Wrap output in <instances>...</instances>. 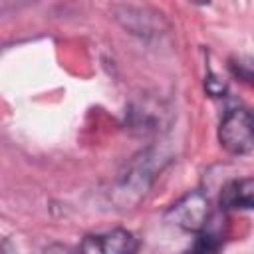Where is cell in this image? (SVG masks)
I'll return each instance as SVG.
<instances>
[{"mask_svg":"<svg viewBox=\"0 0 254 254\" xmlns=\"http://www.w3.org/2000/svg\"><path fill=\"white\" fill-rule=\"evenodd\" d=\"M222 246V236L210 230H200L194 242L183 252V254H218Z\"/></svg>","mask_w":254,"mask_h":254,"instance_id":"obj_7","label":"cell"},{"mask_svg":"<svg viewBox=\"0 0 254 254\" xmlns=\"http://www.w3.org/2000/svg\"><path fill=\"white\" fill-rule=\"evenodd\" d=\"M218 141L232 155H248L254 145L250 111L244 107L230 109L220 121Z\"/></svg>","mask_w":254,"mask_h":254,"instance_id":"obj_2","label":"cell"},{"mask_svg":"<svg viewBox=\"0 0 254 254\" xmlns=\"http://www.w3.org/2000/svg\"><path fill=\"white\" fill-rule=\"evenodd\" d=\"M115 18L131 32V34H139V36H149V34H155L157 30V12H153L151 16H147L149 8H135V6H115Z\"/></svg>","mask_w":254,"mask_h":254,"instance_id":"obj_6","label":"cell"},{"mask_svg":"<svg viewBox=\"0 0 254 254\" xmlns=\"http://www.w3.org/2000/svg\"><path fill=\"white\" fill-rule=\"evenodd\" d=\"M0 254H18L16 244H14L10 238H4L2 244H0Z\"/></svg>","mask_w":254,"mask_h":254,"instance_id":"obj_8","label":"cell"},{"mask_svg":"<svg viewBox=\"0 0 254 254\" xmlns=\"http://www.w3.org/2000/svg\"><path fill=\"white\" fill-rule=\"evenodd\" d=\"M165 218L187 230V232H200L208 224V200L200 190H192L179 198L165 214Z\"/></svg>","mask_w":254,"mask_h":254,"instance_id":"obj_3","label":"cell"},{"mask_svg":"<svg viewBox=\"0 0 254 254\" xmlns=\"http://www.w3.org/2000/svg\"><path fill=\"white\" fill-rule=\"evenodd\" d=\"M254 204V181L250 177L234 179L224 185L220 192V208L224 210H250Z\"/></svg>","mask_w":254,"mask_h":254,"instance_id":"obj_5","label":"cell"},{"mask_svg":"<svg viewBox=\"0 0 254 254\" xmlns=\"http://www.w3.org/2000/svg\"><path fill=\"white\" fill-rule=\"evenodd\" d=\"M137 246L139 242L133 232L125 228H113L107 232L87 234L73 254H135Z\"/></svg>","mask_w":254,"mask_h":254,"instance_id":"obj_4","label":"cell"},{"mask_svg":"<svg viewBox=\"0 0 254 254\" xmlns=\"http://www.w3.org/2000/svg\"><path fill=\"white\" fill-rule=\"evenodd\" d=\"M155 169H153V157L149 151L139 153L123 173V177L117 183L115 189V198L123 208H129V204H137L141 196L149 190L153 179H155Z\"/></svg>","mask_w":254,"mask_h":254,"instance_id":"obj_1","label":"cell"}]
</instances>
